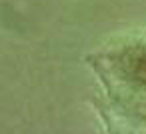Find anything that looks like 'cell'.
Listing matches in <instances>:
<instances>
[{"label":"cell","mask_w":146,"mask_h":134,"mask_svg":"<svg viewBox=\"0 0 146 134\" xmlns=\"http://www.w3.org/2000/svg\"><path fill=\"white\" fill-rule=\"evenodd\" d=\"M88 66L104 88L110 108L128 126L146 128V34L102 48Z\"/></svg>","instance_id":"1"}]
</instances>
